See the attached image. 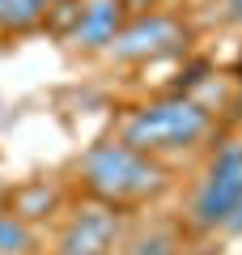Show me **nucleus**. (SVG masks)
<instances>
[{
	"mask_svg": "<svg viewBox=\"0 0 242 255\" xmlns=\"http://www.w3.org/2000/svg\"><path fill=\"white\" fill-rule=\"evenodd\" d=\"M81 179L94 196L123 204V200H144V196L161 191L166 174L157 162H149V153H136L123 140H111V145L90 149V157L81 162Z\"/></svg>",
	"mask_w": 242,
	"mask_h": 255,
	"instance_id": "f257e3e1",
	"label": "nucleus"
},
{
	"mask_svg": "<svg viewBox=\"0 0 242 255\" xmlns=\"http://www.w3.org/2000/svg\"><path fill=\"white\" fill-rule=\"evenodd\" d=\"M208 132V111L191 98H166L140 107L123 128V145H132L136 153H157V149H183L196 145Z\"/></svg>",
	"mask_w": 242,
	"mask_h": 255,
	"instance_id": "f03ea898",
	"label": "nucleus"
},
{
	"mask_svg": "<svg viewBox=\"0 0 242 255\" xmlns=\"http://www.w3.org/2000/svg\"><path fill=\"white\" fill-rule=\"evenodd\" d=\"M238 204H242V145H225L196 191V221L200 226H230Z\"/></svg>",
	"mask_w": 242,
	"mask_h": 255,
	"instance_id": "7ed1b4c3",
	"label": "nucleus"
},
{
	"mask_svg": "<svg viewBox=\"0 0 242 255\" xmlns=\"http://www.w3.org/2000/svg\"><path fill=\"white\" fill-rule=\"evenodd\" d=\"M179 43V26L170 17H161V13H140L132 26H123L111 43V51L119 60H144V55H161L170 51Z\"/></svg>",
	"mask_w": 242,
	"mask_h": 255,
	"instance_id": "20e7f679",
	"label": "nucleus"
},
{
	"mask_svg": "<svg viewBox=\"0 0 242 255\" xmlns=\"http://www.w3.org/2000/svg\"><path fill=\"white\" fill-rule=\"evenodd\" d=\"M123 0H85L81 4V17H77V38L81 47H111L115 34L123 30Z\"/></svg>",
	"mask_w": 242,
	"mask_h": 255,
	"instance_id": "39448f33",
	"label": "nucleus"
},
{
	"mask_svg": "<svg viewBox=\"0 0 242 255\" xmlns=\"http://www.w3.org/2000/svg\"><path fill=\"white\" fill-rule=\"evenodd\" d=\"M111 247H115V217L94 209V213H81L68 226L60 255H107Z\"/></svg>",
	"mask_w": 242,
	"mask_h": 255,
	"instance_id": "423d86ee",
	"label": "nucleus"
},
{
	"mask_svg": "<svg viewBox=\"0 0 242 255\" xmlns=\"http://www.w3.org/2000/svg\"><path fill=\"white\" fill-rule=\"evenodd\" d=\"M51 0H0V34H21L43 21Z\"/></svg>",
	"mask_w": 242,
	"mask_h": 255,
	"instance_id": "0eeeda50",
	"label": "nucleus"
},
{
	"mask_svg": "<svg viewBox=\"0 0 242 255\" xmlns=\"http://www.w3.org/2000/svg\"><path fill=\"white\" fill-rule=\"evenodd\" d=\"M51 204H55V191L47 187V183H30V187H21L17 196H13V209H9V213H13V217H21V221L30 226L34 217H47V209H51Z\"/></svg>",
	"mask_w": 242,
	"mask_h": 255,
	"instance_id": "6e6552de",
	"label": "nucleus"
},
{
	"mask_svg": "<svg viewBox=\"0 0 242 255\" xmlns=\"http://www.w3.org/2000/svg\"><path fill=\"white\" fill-rule=\"evenodd\" d=\"M30 247H34L30 226L9 209H0V255H30Z\"/></svg>",
	"mask_w": 242,
	"mask_h": 255,
	"instance_id": "1a4fd4ad",
	"label": "nucleus"
},
{
	"mask_svg": "<svg viewBox=\"0 0 242 255\" xmlns=\"http://www.w3.org/2000/svg\"><path fill=\"white\" fill-rule=\"evenodd\" d=\"M230 230H242V204L234 209V217H230Z\"/></svg>",
	"mask_w": 242,
	"mask_h": 255,
	"instance_id": "9d476101",
	"label": "nucleus"
},
{
	"mask_svg": "<svg viewBox=\"0 0 242 255\" xmlns=\"http://www.w3.org/2000/svg\"><path fill=\"white\" fill-rule=\"evenodd\" d=\"M225 4H230V13H234L238 21H242V0H225Z\"/></svg>",
	"mask_w": 242,
	"mask_h": 255,
	"instance_id": "9b49d317",
	"label": "nucleus"
},
{
	"mask_svg": "<svg viewBox=\"0 0 242 255\" xmlns=\"http://www.w3.org/2000/svg\"><path fill=\"white\" fill-rule=\"evenodd\" d=\"M191 255H196V251H191Z\"/></svg>",
	"mask_w": 242,
	"mask_h": 255,
	"instance_id": "f8f14e48",
	"label": "nucleus"
}]
</instances>
